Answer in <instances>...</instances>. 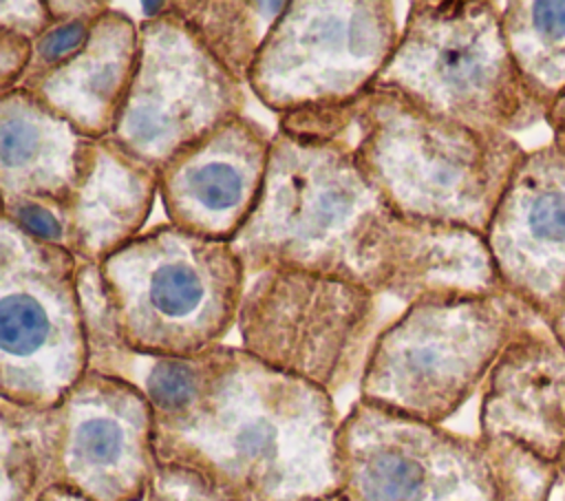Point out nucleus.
<instances>
[{
    "mask_svg": "<svg viewBox=\"0 0 565 501\" xmlns=\"http://www.w3.org/2000/svg\"><path fill=\"white\" fill-rule=\"evenodd\" d=\"M234 249L247 276L307 269L406 305L503 289L486 236L399 214L340 141L282 130L274 132L263 199Z\"/></svg>",
    "mask_w": 565,
    "mask_h": 501,
    "instance_id": "f257e3e1",
    "label": "nucleus"
},
{
    "mask_svg": "<svg viewBox=\"0 0 565 501\" xmlns=\"http://www.w3.org/2000/svg\"><path fill=\"white\" fill-rule=\"evenodd\" d=\"M139 386L154 415L163 468L236 501H316L338 492L333 395L243 347L143 358Z\"/></svg>",
    "mask_w": 565,
    "mask_h": 501,
    "instance_id": "f03ea898",
    "label": "nucleus"
},
{
    "mask_svg": "<svg viewBox=\"0 0 565 501\" xmlns=\"http://www.w3.org/2000/svg\"><path fill=\"white\" fill-rule=\"evenodd\" d=\"M278 130L340 141L399 214L481 236L525 154L514 135L472 130L382 86L340 106L280 115Z\"/></svg>",
    "mask_w": 565,
    "mask_h": 501,
    "instance_id": "7ed1b4c3",
    "label": "nucleus"
},
{
    "mask_svg": "<svg viewBox=\"0 0 565 501\" xmlns=\"http://www.w3.org/2000/svg\"><path fill=\"white\" fill-rule=\"evenodd\" d=\"M534 320L505 289L417 298L380 329L358 397L444 426L481 391L508 342Z\"/></svg>",
    "mask_w": 565,
    "mask_h": 501,
    "instance_id": "20e7f679",
    "label": "nucleus"
},
{
    "mask_svg": "<svg viewBox=\"0 0 565 501\" xmlns=\"http://www.w3.org/2000/svg\"><path fill=\"white\" fill-rule=\"evenodd\" d=\"M503 2L417 0L375 86L479 132L514 135L545 119L508 51Z\"/></svg>",
    "mask_w": 565,
    "mask_h": 501,
    "instance_id": "39448f33",
    "label": "nucleus"
},
{
    "mask_svg": "<svg viewBox=\"0 0 565 501\" xmlns=\"http://www.w3.org/2000/svg\"><path fill=\"white\" fill-rule=\"evenodd\" d=\"M124 333L141 358H192L236 329L247 269L234 243L159 223L102 263Z\"/></svg>",
    "mask_w": 565,
    "mask_h": 501,
    "instance_id": "423d86ee",
    "label": "nucleus"
},
{
    "mask_svg": "<svg viewBox=\"0 0 565 501\" xmlns=\"http://www.w3.org/2000/svg\"><path fill=\"white\" fill-rule=\"evenodd\" d=\"M380 298L318 271L263 267L247 276L238 347L335 397L360 382L382 329Z\"/></svg>",
    "mask_w": 565,
    "mask_h": 501,
    "instance_id": "0eeeda50",
    "label": "nucleus"
},
{
    "mask_svg": "<svg viewBox=\"0 0 565 501\" xmlns=\"http://www.w3.org/2000/svg\"><path fill=\"white\" fill-rule=\"evenodd\" d=\"M399 33L386 0H291L247 88L278 117L353 102L375 86Z\"/></svg>",
    "mask_w": 565,
    "mask_h": 501,
    "instance_id": "6e6552de",
    "label": "nucleus"
},
{
    "mask_svg": "<svg viewBox=\"0 0 565 501\" xmlns=\"http://www.w3.org/2000/svg\"><path fill=\"white\" fill-rule=\"evenodd\" d=\"M77 258L0 218V397L57 406L88 373Z\"/></svg>",
    "mask_w": 565,
    "mask_h": 501,
    "instance_id": "1a4fd4ad",
    "label": "nucleus"
},
{
    "mask_svg": "<svg viewBox=\"0 0 565 501\" xmlns=\"http://www.w3.org/2000/svg\"><path fill=\"white\" fill-rule=\"evenodd\" d=\"M236 82L172 11L139 22V64L110 139L157 172L245 115Z\"/></svg>",
    "mask_w": 565,
    "mask_h": 501,
    "instance_id": "9d476101",
    "label": "nucleus"
},
{
    "mask_svg": "<svg viewBox=\"0 0 565 501\" xmlns=\"http://www.w3.org/2000/svg\"><path fill=\"white\" fill-rule=\"evenodd\" d=\"M57 411V486L88 501H143L159 468L154 415L143 388L86 373Z\"/></svg>",
    "mask_w": 565,
    "mask_h": 501,
    "instance_id": "9b49d317",
    "label": "nucleus"
},
{
    "mask_svg": "<svg viewBox=\"0 0 565 501\" xmlns=\"http://www.w3.org/2000/svg\"><path fill=\"white\" fill-rule=\"evenodd\" d=\"M472 441L475 435L358 397L335 437L338 494L344 501H433L461 468Z\"/></svg>",
    "mask_w": 565,
    "mask_h": 501,
    "instance_id": "f8f14e48",
    "label": "nucleus"
},
{
    "mask_svg": "<svg viewBox=\"0 0 565 501\" xmlns=\"http://www.w3.org/2000/svg\"><path fill=\"white\" fill-rule=\"evenodd\" d=\"M501 287L541 322L565 300V157L525 150L486 232Z\"/></svg>",
    "mask_w": 565,
    "mask_h": 501,
    "instance_id": "ddd939ff",
    "label": "nucleus"
},
{
    "mask_svg": "<svg viewBox=\"0 0 565 501\" xmlns=\"http://www.w3.org/2000/svg\"><path fill=\"white\" fill-rule=\"evenodd\" d=\"M271 146L274 132L245 113L177 154L159 170L168 223L234 243L263 199Z\"/></svg>",
    "mask_w": 565,
    "mask_h": 501,
    "instance_id": "4468645a",
    "label": "nucleus"
},
{
    "mask_svg": "<svg viewBox=\"0 0 565 501\" xmlns=\"http://www.w3.org/2000/svg\"><path fill=\"white\" fill-rule=\"evenodd\" d=\"M479 399L481 437H505L558 466L565 448V349L536 318L501 351Z\"/></svg>",
    "mask_w": 565,
    "mask_h": 501,
    "instance_id": "2eb2a0df",
    "label": "nucleus"
},
{
    "mask_svg": "<svg viewBox=\"0 0 565 501\" xmlns=\"http://www.w3.org/2000/svg\"><path fill=\"white\" fill-rule=\"evenodd\" d=\"M139 64V22L119 4L95 22L86 44L26 93L90 139L110 137ZM22 90V88H20Z\"/></svg>",
    "mask_w": 565,
    "mask_h": 501,
    "instance_id": "dca6fc26",
    "label": "nucleus"
},
{
    "mask_svg": "<svg viewBox=\"0 0 565 501\" xmlns=\"http://www.w3.org/2000/svg\"><path fill=\"white\" fill-rule=\"evenodd\" d=\"M159 196V172L110 137L95 139L86 172L62 207L66 252L102 265L137 238Z\"/></svg>",
    "mask_w": 565,
    "mask_h": 501,
    "instance_id": "f3484780",
    "label": "nucleus"
},
{
    "mask_svg": "<svg viewBox=\"0 0 565 501\" xmlns=\"http://www.w3.org/2000/svg\"><path fill=\"white\" fill-rule=\"evenodd\" d=\"M95 139L26 90L0 95L2 199H44L66 205L90 161Z\"/></svg>",
    "mask_w": 565,
    "mask_h": 501,
    "instance_id": "a211bd4d",
    "label": "nucleus"
},
{
    "mask_svg": "<svg viewBox=\"0 0 565 501\" xmlns=\"http://www.w3.org/2000/svg\"><path fill=\"white\" fill-rule=\"evenodd\" d=\"M558 466L505 437L475 435L455 477L433 501H550Z\"/></svg>",
    "mask_w": 565,
    "mask_h": 501,
    "instance_id": "6ab92c4d",
    "label": "nucleus"
},
{
    "mask_svg": "<svg viewBox=\"0 0 565 501\" xmlns=\"http://www.w3.org/2000/svg\"><path fill=\"white\" fill-rule=\"evenodd\" d=\"M291 0H177L172 11L243 86Z\"/></svg>",
    "mask_w": 565,
    "mask_h": 501,
    "instance_id": "aec40b11",
    "label": "nucleus"
},
{
    "mask_svg": "<svg viewBox=\"0 0 565 501\" xmlns=\"http://www.w3.org/2000/svg\"><path fill=\"white\" fill-rule=\"evenodd\" d=\"M60 411L0 397V501H38L57 486Z\"/></svg>",
    "mask_w": 565,
    "mask_h": 501,
    "instance_id": "412c9836",
    "label": "nucleus"
},
{
    "mask_svg": "<svg viewBox=\"0 0 565 501\" xmlns=\"http://www.w3.org/2000/svg\"><path fill=\"white\" fill-rule=\"evenodd\" d=\"M503 38L534 99L547 108L565 93V0H510Z\"/></svg>",
    "mask_w": 565,
    "mask_h": 501,
    "instance_id": "4be33fe9",
    "label": "nucleus"
},
{
    "mask_svg": "<svg viewBox=\"0 0 565 501\" xmlns=\"http://www.w3.org/2000/svg\"><path fill=\"white\" fill-rule=\"evenodd\" d=\"M75 280L88 355V373L139 384L143 358L137 355L126 340L115 300L102 274V265L77 260Z\"/></svg>",
    "mask_w": 565,
    "mask_h": 501,
    "instance_id": "5701e85b",
    "label": "nucleus"
},
{
    "mask_svg": "<svg viewBox=\"0 0 565 501\" xmlns=\"http://www.w3.org/2000/svg\"><path fill=\"white\" fill-rule=\"evenodd\" d=\"M53 11V24L33 40V57L26 75L22 77V90L31 88L44 75L71 60L88 40L95 22L110 9L104 0H49Z\"/></svg>",
    "mask_w": 565,
    "mask_h": 501,
    "instance_id": "b1692460",
    "label": "nucleus"
},
{
    "mask_svg": "<svg viewBox=\"0 0 565 501\" xmlns=\"http://www.w3.org/2000/svg\"><path fill=\"white\" fill-rule=\"evenodd\" d=\"M146 501H236V499L210 488L207 483H203L190 472L159 466L150 483V490L146 494ZM316 501H344V499L335 492L331 497H322Z\"/></svg>",
    "mask_w": 565,
    "mask_h": 501,
    "instance_id": "393cba45",
    "label": "nucleus"
},
{
    "mask_svg": "<svg viewBox=\"0 0 565 501\" xmlns=\"http://www.w3.org/2000/svg\"><path fill=\"white\" fill-rule=\"evenodd\" d=\"M49 0H2L0 31H11L29 40L40 38L53 24Z\"/></svg>",
    "mask_w": 565,
    "mask_h": 501,
    "instance_id": "a878e982",
    "label": "nucleus"
},
{
    "mask_svg": "<svg viewBox=\"0 0 565 501\" xmlns=\"http://www.w3.org/2000/svg\"><path fill=\"white\" fill-rule=\"evenodd\" d=\"M33 57V40L0 31V95L15 90L29 71Z\"/></svg>",
    "mask_w": 565,
    "mask_h": 501,
    "instance_id": "bb28decb",
    "label": "nucleus"
},
{
    "mask_svg": "<svg viewBox=\"0 0 565 501\" xmlns=\"http://www.w3.org/2000/svg\"><path fill=\"white\" fill-rule=\"evenodd\" d=\"M552 132V143L561 150L565 157V93L547 108L543 119Z\"/></svg>",
    "mask_w": 565,
    "mask_h": 501,
    "instance_id": "cd10ccee",
    "label": "nucleus"
},
{
    "mask_svg": "<svg viewBox=\"0 0 565 501\" xmlns=\"http://www.w3.org/2000/svg\"><path fill=\"white\" fill-rule=\"evenodd\" d=\"M543 324L554 333V338L563 344V349H565V300L554 309V313L547 318V320H543Z\"/></svg>",
    "mask_w": 565,
    "mask_h": 501,
    "instance_id": "c85d7f7f",
    "label": "nucleus"
},
{
    "mask_svg": "<svg viewBox=\"0 0 565 501\" xmlns=\"http://www.w3.org/2000/svg\"><path fill=\"white\" fill-rule=\"evenodd\" d=\"M38 501H88V499H84L82 494H77V492L68 490V488L53 486V488H49ZM143 501H146V499H143Z\"/></svg>",
    "mask_w": 565,
    "mask_h": 501,
    "instance_id": "c756f323",
    "label": "nucleus"
},
{
    "mask_svg": "<svg viewBox=\"0 0 565 501\" xmlns=\"http://www.w3.org/2000/svg\"><path fill=\"white\" fill-rule=\"evenodd\" d=\"M172 2H163V0H154V2H139L141 9V20H157L163 13L170 11Z\"/></svg>",
    "mask_w": 565,
    "mask_h": 501,
    "instance_id": "7c9ffc66",
    "label": "nucleus"
},
{
    "mask_svg": "<svg viewBox=\"0 0 565 501\" xmlns=\"http://www.w3.org/2000/svg\"><path fill=\"white\" fill-rule=\"evenodd\" d=\"M558 477L565 483V448H563V455H561V461H558Z\"/></svg>",
    "mask_w": 565,
    "mask_h": 501,
    "instance_id": "2f4dec72",
    "label": "nucleus"
}]
</instances>
